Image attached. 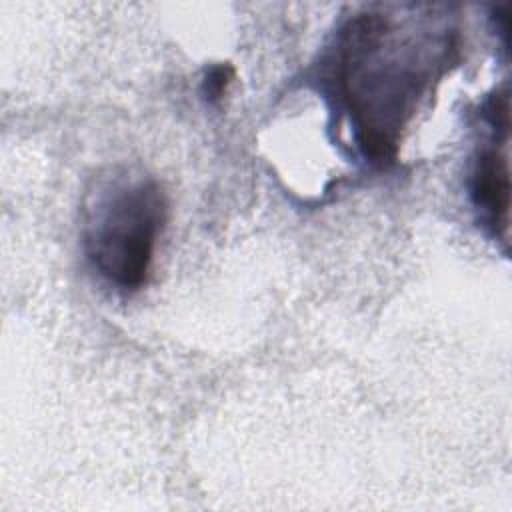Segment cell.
Instances as JSON below:
<instances>
[{"label": "cell", "mask_w": 512, "mask_h": 512, "mask_svg": "<svg viewBox=\"0 0 512 512\" xmlns=\"http://www.w3.org/2000/svg\"><path fill=\"white\" fill-rule=\"evenodd\" d=\"M456 52V30L438 16L368 8L344 22L330 78L356 146L372 164L396 162L408 124Z\"/></svg>", "instance_id": "obj_1"}, {"label": "cell", "mask_w": 512, "mask_h": 512, "mask_svg": "<svg viewBox=\"0 0 512 512\" xmlns=\"http://www.w3.org/2000/svg\"><path fill=\"white\" fill-rule=\"evenodd\" d=\"M168 202L144 172L114 168L98 176L82 202V248L92 268L114 288L146 284Z\"/></svg>", "instance_id": "obj_2"}, {"label": "cell", "mask_w": 512, "mask_h": 512, "mask_svg": "<svg viewBox=\"0 0 512 512\" xmlns=\"http://www.w3.org/2000/svg\"><path fill=\"white\" fill-rule=\"evenodd\" d=\"M494 138L478 152L470 172V198L482 222L492 234L506 242L510 214V172H508V126L510 120L488 122Z\"/></svg>", "instance_id": "obj_3"}, {"label": "cell", "mask_w": 512, "mask_h": 512, "mask_svg": "<svg viewBox=\"0 0 512 512\" xmlns=\"http://www.w3.org/2000/svg\"><path fill=\"white\" fill-rule=\"evenodd\" d=\"M234 76V70L230 64H216L210 70H206L204 82H202V94L208 102H218L224 94Z\"/></svg>", "instance_id": "obj_4"}]
</instances>
